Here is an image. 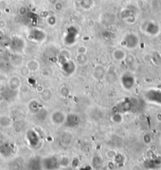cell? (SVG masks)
Returning a JSON list of instances; mask_svg holds the SVG:
<instances>
[{"label": "cell", "mask_w": 161, "mask_h": 170, "mask_svg": "<svg viewBox=\"0 0 161 170\" xmlns=\"http://www.w3.org/2000/svg\"><path fill=\"white\" fill-rule=\"evenodd\" d=\"M122 46L127 49H134L138 46L139 37L134 33H128L122 40Z\"/></svg>", "instance_id": "obj_1"}, {"label": "cell", "mask_w": 161, "mask_h": 170, "mask_svg": "<svg viewBox=\"0 0 161 170\" xmlns=\"http://www.w3.org/2000/svg\"><path fill=\"white\" fill-rule=\"evenodd\" d=\"M121 83L122 87L126 90L133 89L135 85V79L134 75L130 72H126L121 77Z\"/></svg>", "instance_id": "obj_2"}, {"label": "cell", "mask_w": 161, "mask_h": 170, "mask_svg": "<svg viewBox=\"0 0 161 170\" xmlns=\"http://www.w3.org/2000/svg\"><path fill=\"white\" fill-rule=\"evenodd\" d=\"M136 17H137V14L134 11V9L131 7H126L123 9L121 12V17L122 20L130 24L135 22Z\"/></svg>", "instance_id": "obj_3"}, {"label": "cell", "mask_w": 161, "mask_h": 170, "mask_svg": "<svg viewBox=\"0 0 161 170\" xmlns=\"http://www.w3.org/2000/svg\"><path fill=\"white\" fill-rule=\"evenodd\" d=\"M29 39L35 42H42L45 40L46 33L42 29H33L30 30L29 34Z\"/></svg>", "instance_id": "obj_4"}, {"label": "cell", "mask_w": 161, "mask_h": 170, "mask_svg": "<svg viewBox=\"0 0 161 170\" xmlns=\"http://www.w3.org/2000/svg\"><path fill=\"white\" fill-rule=\"evenodd\" d=\"M143 31L149 35H156L159 32V26L153 22H146L142 26Z\"/></svg>", "instance_id": "obj_5"}, {"label": "cell", "mask_w": 161, "mask_h": 170, "mask_svg": "<svg viewBox=\"0 0 161 170\" xmlns=\"http://www.w3.org/2000/svg\"><path fill=\"white\" fill-rule=\"evenodd\" d=\"M62 70L67 74H72L75 71V64L71 60H66L62 63Z\"/></svg>", "instance_id": "obj_6"}, {"label": "cell", "mask_w": 161, "mask_h": 170, "mask_svg": "<svg viewBox=\"0 0 161 170\" xmlns=\"http://www.w3.org/2000/svg\"><path fill=\"white\" fill-rule=\"evenodd\" d=\"M65 121L68 127H74L78 125L79 123H80V119L77 116L74 115V114H71V115H69L65 119Z\"/></svg>", "instance_id": "obj_7"}, {"label": "cell", "mask_w": 161, "mask_h": 170, "mask_svg": "<svg viewBox=\"0 0 161 170\" xmlns=\"http://www.w3.org/2000/svg\"><path fill=\"white\" fill-rule=\"evenodd\" d=\"M27 139L29 140V144L33 146H36L39 143V138H38L37 134L33 131H30L28 132Z\"/></svg>", "instance_id": "obj_8"}, {"label": "cell", "mask_w": 161, "mask_h": 170, "mask_svg": "<svg viewBox=\"0 0 161 170\" xmlns=\"http://www.w3.org/2000/svg\"><path fill=\"white\" fill-rule=\"evenodd\" d=\"M114 59H115L116 61H122L123 59H125L126 58V52H124L122 49H115V51L112 53Z\"/></svg>", "instance_id": "obj_9"}, {"label": "cell", "mask_w": 161, "mask_h": 170, "mask_svg": "<svg viewBox=\"0 0 161 170\" xmlns=\"http://www.w3.org/2000/svg\"><path fill=\"white\" fill-rule=\"evenodd\" d=\"M80 5L85 10H90L94 5V2L93 0H80Z\"/></svg>", "instance_id": "obj_10"}, {"label": "cell", "mask_w": 161, "mask_h": 170, "mask_svg": "<svg viewBox=\"0 0 161 170\" xmlns=\"http://www.w3.org/2000/svg\"><path fill=\"white\" fill-rule=\"evenodd\" d=\"M63 119H65V117H64L63 114L61 113V112H55L52 116V120L56 124H61L62 122H63L65 120Z\"/></svg>", "instance_id": "obj_11"}, {"label": "cell", "mask_w": 161, "mask_h": 170, "mask_svg": "<svg viewBox=\"0 0 161 170\" xmlns=\"http://www.w3.org/2000/svg\"><path fill=\"white\" fill-rule=\"evenodd\" d=\"M47 21H48V24L50 25V26H55L56 24V17H54V16H50L47 19Z\"/></svg>", "instance_id": "obj_12"}]
</instances>
